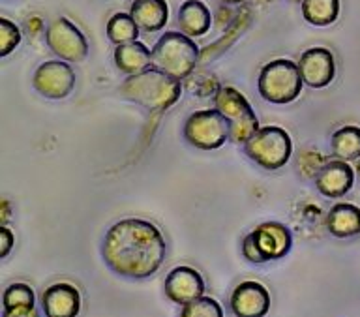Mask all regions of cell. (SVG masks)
I'll list each match as a JSON object with an SVG mask.
<instances>
[{
  "label": "cell",
  "mask_w": 360,
  "mask_h": 317,
  "mask_svg": "<svg viewBox=\"0 0 360 317\" xmlns=\"http://www.w3.org/2000/svg\"><path fill=\"white\" fill-rule=\"evenodd\" d=\"M167 244L152 221L124 218L109 227L101 242V257L115 274L146 280L162 269Z\"/></svg>",
  "instance_id": "obj_1"
},
{
  "label": "cell",
  "mask_w": 360,
  "mask_h": 317,
  "mask_svg": "<svg viewBox=\"0 0 360 317\" xmlns=\"http://www.w3.org/2000/svg\"><path fill=\"white\" fill-rule=\"evenodd\" d=\"M120 94L150 111H163L179 102L182 85L179 79L152 66L141 74L129 75L120 86Z\"/></svg>",
  "instance_id": "obj_2"
},
{
  "label": "cell",
  "mask_w": 360,
  "mask_h": 317,
  "mask_svg": "<svg viewBox=\"0 0 360 317\" xmlns=\"http://www.w3.org/2000/svg\"><path fill=\"white\" fill-rule=\"evenodd\" d=\"M199 47L184 32L169 30L152 49V66L162 70L174 79H184L195 70Z\"/></svg>",
  "instance_id": "obj_3"
},
{
  "label": "cell",
  "mask_w": 360,
  "mask_h": 317,
  "mask_svg": "<svg viewBox=\"0 0 360 317\" xmlns=\"http://www.w3.org/2000/svg\"><path fill=\"white\" fill-rule=\"evenodd\" d=\"M292 248L291 229L281 221L259 224L242 240V255L253 265L283 259Z\"/></svg>",
  "instance_id": "obj_4"
},
{
  "label": "cell",
  "mask_w": 360,
  "mask_h": 317,
  "mask_svg": "<svg viewBox=\"0 0 360 317\" xmlns=\"http://www.w3.org/2000/svg\"><path fill=\"white\" fill-rule=\"evenodd\" d=\"M304 79L298 70V64L287 58H276L264 64L259 74L257 89L263 100L278 105L295 102L302 92Z\"/></svg>",
  "instance_id": "obj_5"
},
{
  "label": "cell",
  "mask_w": 360,
  "mask_h": 317,
  "mask_svg": "<svg viewBox=\"0 0 360 317\" xmlns=\"http://www.w3.org/2000/svg\"><path fill=\"white\" fill-rule=\"evenodd\" d=\"M216 111L229 122V141L233 145H246L259 131V120L244 94L233 86H219L214 96Z\"/></svg>",
  "instance_id": "obj_6"
},
{
  "label": "cell",
  "mask_w": 360,
  "mask_h": 317,
  "mask_svg": "<svg viewBox=\"0 0 360 317\" xmlns=\"http://www.w3.org/2000/svg\"><path fill=\"white\" fill-rule=\"evenodd\" d=\"M244 150L263 169L276 171L291 160L292 139L280 126H264L244 145Z\"/></svg>",
  "instance_id": "obj_7"
},
{
  "label": "cell",
  "mask_w": 360,
  "mask_h": 317,
  "mask_svg": "<svg viewBox=\"0 0 360 317\" xmlns=\"http://www.w3.org/2000/svg\"><path fill=\"white\" fill-rule=\"evenodd\" d=\"M184 137L191 147L218 150L229 141V122L216 109H202L190 115L184 124Z\"/></svg>",
  "instance_id": "obj_8"
},
{
  "label": "cell",
  "mask_w": 360,
  "mask_h": 317,
  "mask_svg": "<svg viewBox=\"0 0 360 317\" xmlns=\"http://www.w3.org/2000/svg\"><path fill=\"white\" fill-rule=\"evenodd\" d=\"M45 40L51 51L60 57L66 63H83L89 55V44L83 32L66 18L55 19L47 27Z\"/></svg>",
  "instance_id": "obj_9"
},
{
  "label": "cell",
  "mask_w": 360,
  "mask_h": 317,
  "mask_svg": "<svg viewBox=\"0 0 360 317\" xmlns=\"http://www.w3.org/2000/svg\"><path fill=\"white\" fill-rule=\"evenodd\" d=\"M34 89L49 100H64L75 86V72L66 60H47L34 72Z\"/></svg>",
  "instance_id": "obj_10"
},
{
  "label": "cell",
  "mask_w": 360,
  "mask_h": 317,
  "mask_svg": "<svg viewBox=\"0 0 360 317\" xmlns=\"http://www.w3.org/2000/svg\"><path fill=\"white\" fill-rule=\"evenodd\" d=\"M229 308L235 317H264L270 310V293L255 280L240 282L229 297Z\"/></svg>",
  "instance_id": "obj_11"
},
{
  "label": "cell",
  "mask_w": 360,
  "mask_h": 317,
  "mask_svg": "<svg viewBox=\"0 0 360 317\" xmlns=\"http://www.w3.org/2000/svg\"><path fill=\"white\" fill-rule=\"evenodd\" d=\"M165 295L171 302L186 306L205 295V280L193 266H174L165 278Z\"/></svg>",
  "instance_id": "obj_12"
},
{
  "label": "cell",
  "mask_w": 360,
  "mask_h": 317,
  "mask_svg": "<svg viewBox=\"0 0 360 317\" xmlns=\"http://www.w3.org/2000/svg\"><path fill=\"white\" fill-rule=\"evenodd\" d=\"M298 70L302 75L304 85L311 89H325L336 77V63L326 47H311L302 53L298 60Z\"/></svg>",
  "instance_id": "obj_13"
},
{
  "label": "cell",
  "mask_w": 360,
  "mask_h": 317,
  "mask_svg": "<svg viewBox=\"0 0 360 317\" xmlns=\"http://www.w3.org/2000/svg\"><path fill=\"white\" fill-rule=\"evenodd\" d=\"M353 184L354 169L343 160H328L315 175V188L321 195L330 199L343 198L353 190Z\"/></svg>",
  "instance_id": "obj_14"
},
{
  "label": "cell",
  "mask_w": 360,
  "mask_h": 317,
  "mask_svg": "<svg viewBox=\"0 0 360 317\" xmlns=\"http://www.w3.org/2000/svg\"><path fill=\"white\" fill-rule=\"evenodd\" d=\"M45 317H77L81 311V293L68 282L53 283L41 295Z\"/></svg>",
  "instance_id": "obj_15"
},
{
  "label": "cell",
  "mask_w": 360,
  "mask_h": 317,
  "mask_svg": "<svg viewBox=\"0 0 360 317\" xmlns=\"http://www.w3.org/2000/svg\"><path fill=\"white\" fill-rule=\"evenodd\" d=\"M326 229L336 238H351L360 235V207L353 203L332 205L326 214Z\"/></svg>",
  "instance_id": "obj_16"
},
{
  "label": "cell",
  "mask_w": 360,
  "mask_h": 317,
  "mask_svg": "<svg viewBox=\"0 0 360 317\" xmlns=\"http://www.w3.org/2000/svg\"><path fill=\"white\" fill-rule=\"evenodd\" d=\"M129 15L141 30L158 32L167 25L169 6L165 0H134Z\"/></svg>",
  "instance_id": "obj_17"
},
{
  "label": "cell",
  "mask_w": 360,
  "mask_h": 317,
  "mask_svg": "<svg viewBox=\"0 0 360 317\" xmlns=\"http://www.w3.org/2000/svg\"><path fill=\"white\" fill-rule=\"evenodd\" d=\"M179 25L180 32L190 38H199L210 30L212 15L201 0H186L179 10Z\"/></svg>",
  "instance_id": "obj_18"
},
{
  "label": "cell",
  "mask_w": 360,
  "mask_h": 317,
  "mask_svg": "<svg viewBox=\"0 0 360 317\" xmlns=\"http://www.w3.org/2000/svg\"><path fill=\"white\" fill-rule=\"evenodd\" d=\"M115 64L124 74H141V72H145L152 66V51L141 41L117 46V49H115Z\"/></svg>",
  "instance_id": "obj_19"
},
{
  "label": "cell",
  "mask_w": 360,
  "mask_h": 317,
  "mask_svg": "<svg viewBox=\"0 0 360 317\" xmlns=\"http://www.w3.org/2000/svg\"><path fill=\"white\" fill-rule=\"evenodd\" d=\"M332 154L336 160L351 162L360 158V128L359 126H343L330 137Z\"/></svg>",
  "instance_id": "obj_20"
},
{
  "label": "cell",
  "mask_w": 360,
  "mask_h": 317,
  "mask_svg": "<svg viewBox=\"0 0 360 317\" xmlns=\"http://www.w3.org/2000/svg\"><path fill=\"white\" fill-rule=\"evenodd\" d=\"M302 15L309 25L328 27L340 15V0H302Z\"/></svg>",
  "instance_id": "obj_21"
},
{
  "label": "cell",
  "mask_w": 360,
  "mask_h": 317,
  "mask_svg": "<svg viewBox=\"0 0 360 317\" xmlns=\"http://www.w3.org/2000/svg\"><path fill=\"white\" fill-rule=\"evenodd\" d=\"M139 27L129 13H115L107 23V36L115 46L131 44L139 38Z\"/></svg>",
  "instance_id": "obj_22"
},
{
  "label": "cell",
  "mask_w": 360,
  "mask_h": 317,
  "mask_svg": "<svg viewBox=\"0 0 360 317\" xmlns=\"http://www.w3.org/2000/svg\"><path fill=\"white\" fill-rule=\"evenodd\" d=\"M2 306L4 310L11 308H34L36 306V293L28 283H11L2 295Z\"/></svg>",
  "instance_id": "obj_23"
},
{
  "label": "cell",
  "mask_w": 360,
  "mask_h": 317,
  "mask_svg": "<svg viewBox=\"0 0 360 317\" xmlns=\"http://www.w3.org/2000/svg\"><path fill=\"white\" fill-rule=\"evenodd\" d=\"M180 317H224V310H221L218 300L202 295L190 304L182 306Z\"/></svg>",
  "instance_id": "obj_24"
},
{
  "label": "cell",
  "mask_w": 360,
  "mask_h": 317,
  "mask_svg": "<svg viewBox=\"0 0 360 317\" xmlns=\"http://www.w3.org/2000/svg\"><path fill=\"white\" fill-rule=\"evenodd\" d=\"M21 44V30L10 19H0V55L8 57Z\"/></svg>",
  "instance_id": "obj_25"
},
{
  "label": "cell",
  "mask_w": 360,
  "mask_h": 317,
  "mask_svg": "<svg viewBox=\"0 0 360 317\" xmlns=\"http://www.w3.org/2000/svg\"><path fill=\"white\" fill-rule=\"evenodd\" d=\"M13 244H15V235L8 226H2L0 229V257L4 259L8 257L11 250H13Z\"/></svg>",
  "instance_id": "obj_26"
},
{
  "label": "cell",
  "mask_w": 360,
  "mask_h": 317,
  "mask_svg": "<svg viewBox=\"0 0 360 317\" xmlns=\"http://www.w3.org/2000/svg\"><path fill=\"white\" fill-rule=\"evenodd\" d=\"M2 317H41L39 311L34 308H11V310L2 311Z\"/></svg>",
  "instance_id": "obj_27"
},
{
  "label": "cell",
  "mask_w": 360,
  "mask_h": 317,
  "mask_svg": "<svg viewBox=\"0 0 360 317\" xmlns=\"http://www.w3.org/2000/svg\"><path fill=\"white\" fill-rule=\"evenodd\" d=\"M2 209H4V214H2V224H8V216H10V203L8 201H2Z\"/></svg>",
  "instance_id": "obj_28"
},
{
  "label": "cell",
  "mask_w": 360,
  "mask_h": 317,
  "mask_svg": "<svg viewBox=\"0 0 360 317\" xmlns=\"http://www.w3.org/2000/svg\"><path fill=\"white\" fill-rule=\"evenodd\" d=\"M221 2H227V4H240L244 0H221Z\"/></svg>",
  "instance_id": "obj_29"
},
{
  "label": "cell",
  "mask_w": 360,
  "mask_h": 317,
  "mask_svg": "<svg viewBox=\"0 0 360 317\" xmlns=\"http://www.w3.org/2000/svg\"><path fill=\"white\" fill-rule=\"evenodd\" d=\"M356 175H359V179H360V158L356 160Z\"/></svg>",
  "instance_id": "obj_30"
},
{
  "label": "cell",
  "mask_w": 360,
  "mask_h": 317,
  "mask_svg": "<svg viewBox=\"0 0 360 317\" xmlns=\"http://www.w3.org/2000/svg\"><path fill=\"white\" fill-rule=\"evenodd\" d=\"M291 2H300V0H291Z\"/></svg>",
  "instance_id": "obj_31"
}]
</instances>
